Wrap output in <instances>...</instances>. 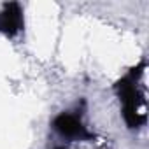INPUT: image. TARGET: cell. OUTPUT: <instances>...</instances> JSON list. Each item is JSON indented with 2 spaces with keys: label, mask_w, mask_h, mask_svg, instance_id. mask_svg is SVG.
<instances>
[{
  "label": "cell",
  "mask_w": 149,
  "mask_h": 149,
  "mask_svg": "<svg viewBox=\"0 0 149 149\" xmlns=\"http://www.w3.org/2000/svg\"><path fill=\"white\" fill-rule=\"evenodd\" d=\"M146 61L139 63L135 68L128 70L118 81L116 91L123 104V118L128 128H140L146 125V91L140 88V79L144 76Z\"/></svg>",
  "instance_id": "1"
},
{
  "label": "cell",
  "mask_w": 149,
  "mask_h": 149,
  "mask_svg": "<svg viewBox=\"0 0 149 149\" xmlns=\"http://www.w3.org/2000/svg\"><path fill=\"white\" fill-rule=\"evenodd\" d=\"M53 130L68 142H77V140H93L95 135L93 132L88 130V126H84L83 119L79 114L74 112H60L53 123H51Z\"/></svg>",
  "instance_id": "2"
},
{
  "label": "cell",
  "mask_w": 149,
  "mask_h": 149,
  "mask_svg": "<svg viewBox=\"0 0 149 149\" xmlns=\"http://www.w3.org/2000/svg\"><path fill=\"white\" fill-rule=\"evenodd\" d=\"M25 28V16H23V7L18 2H9L4 4L0 11V33L6 37H16L21 33Z\"/></svg>",
  "instance_id": "3"
},
{
  "label": "cell",
  "mask_w": 149,
  "mask_h": 149,
  "mask_svg": "<svg viewBox=\"0 0 149 149\" xmlns=\"http://www.w3.org/2000/svg\"><path fill=\"white\" fill-rule=\"evenodd\" d=\"M53 149H67V146H56V147H53Z\"/></svg>",
  "instance_id": "4"
}]
</instances>
